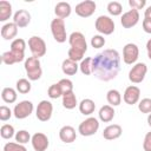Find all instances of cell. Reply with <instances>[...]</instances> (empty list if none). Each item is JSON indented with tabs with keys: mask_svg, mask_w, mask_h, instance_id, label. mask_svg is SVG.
<instances>
[{
	"mask_svg": "<svg viewBox=\"0 0 151 151\" xmlns=\"http://www.w3.org/2000/svg\"><path fill=\"white\" fill-rule=\"evenodd\" d=\"M120 70V57L117 50L109 48L93 57V74L103 81H110L117 77Z\"/></svg>",
	"mask_w": 151,
	"mask_h": 151,
	"instance_id": "cell-1",
	"label": "cell"
},
{
	"mask_svg": "<svg viewBox=\"0 0 151 151\" xmlns=\"http://www.w3.org/2000/svg\"><path fill=\"white\" fill-rule=\"evenodd\" d=\"M68 42L71 46L68 50V53H67L68 59H71L76 63L79 60H83V57H84L85 52L87 51V42H86L84 34L80 32L71 33V35L68 38Z\"/></svg>",
	"mask_w": 151,
	"mask_h": 151,
	"instance_id": "cell-2",
	"label": "cell"
},
{
	"mask_svg": "<svg viewBox=\"0 0 151 151\" xmlns=\"http://www.w3.org/2000/svg\"><path fill=\"white\" fill-rule=\"evenodd\" d=\"M25 70H26L28 79L33 80V81L40 79V77L42 74L40 60L38 58H35V57H28L25 60Z\"/></svg>",
	"mask_w": 151,
	"mask_h": 151,
	"instance_id": "cell-3",
	"label": "cell"
},
{
	"mask_svg": "<svg viewBox=\"0 0 151 151\" xmlns=\"http://www.w3.org/2000/svg\"><path fill=\"white\" fill-rule=\"evenodd\" d=\"M51 32L57 42H65L66 41V27L64 19L55 18L51 21Z\"/></svg>",
	"mask_w": 151,
	"mask_h": 151,
	"instance_id": "cell-4",
	"label": "cell"
},
{
	"mask_svg": "<svg viewBox=\"0 0 151 151\" xmlns=\"http://www.w3.org/2000/svg\"><path fill=\"white\" fill-rule=\"evenodd\" d=\"M28 47L32 53V57H35L39 59L40 57H44L46 54V42L40 37H37V35L31 37L28 39Z\"/></svg>",
	"mask_w": 151,
	"mask_h": 151,
	"instance_id": "cell-5",
	"label": "cell"
},
{
	"mask_svg": "<svg viewBox=\"0 0 151 151\" xmlns=\"http://www.w3.org/2000/svg\"><path fill=\"white\" fill-rule=\"evenodd\" d=\"M99 129V122L97 118L94 117H88L87 119H85L84 122H81L79 124V127H78V132L84 136V137H88V136H92Z\"/></svg>",
	"mask_w": 151,
	"mask_h": 151,
	"instance_id": "cell-6",
	"label": "cell"
},
{
	"mask_svg": "<svg viewBox=\"0 0 151 151\" xmlns=\"http://www.w3.org/2000/svg\"><path fill=\"white\" fill-rule=\"evenodd\" d=\"M94 26H96V29L99 33L105 34V35H110L114 31V22L107 15H100V17H98L97 20H96Z\"/></svg>",
	"mask_w": 151,
	"mask_h": 151,
	"instance_id": "cell-7",
	"label": "cell"
},
{
	"mask_svg": "<svg viewBox=\"0 0 151 151\" xmlns=\"http://www.w3.org/2000/svg\"><path fill=\"white\" fill-rule=\"evenodd\" d=\"M147 72V66L144 63H137L129 72V80L133 84H139L144 80Z\"/></svg>",
	"mask_w": 151,
	"mask_h": 151,
	"instance_id": "cell-8",
	"label": "cell"
},
{
	"mask_svg": "<svg viewBox=\"0 0 151 151\" xmlns=\"http://www.w3.org/2000/svg\"><path fill=\"white\" fill-rule=\"evenodd\" d=\"M53 113V105L51 101L48 100H41L38 106H37V111H35V116L40 122H47L51 119Z\"/></svg>",
	"mask_w": 151,
	"mask_h": 151,
	"instance_id": "cell-9",
	"label": "cell"
},
{
	"mask_svg": "<svg viewBox=\"0 0 151 151\" xmlns=\"http://www.w3.org/2000/svg\"><path fill=\"white\" fill-rule=\"evenodd\" d=\"M139 55V48L136 44L129 42L123 48V60L127 65H132L137 61Z\"/></svg>",
	"mask_w": 151,
	"mask_h": 151,
	"instance_id": "cell-10",
	"label": "cell"
},
{
	"mask_svg": "<svg viewBox=\"0 0 151 151\" xmlns=\"http://www.w3.org/2000/svg\"><path fill=\"white\" fill-rule=\"evenodd\" d=\"M33 112V103L29 100H22L14 106L13 114L17 119H25Z\"/></svg>",
	"mask_w": 151,
	"mask_h": 151,
	"instance_id": "cell-11",
	"label": "cell"
},
{
	"mask_svg": "<svg viewBox=\"0 0 151 151\" xmlns=\"http://www.w3.org/2000/svg\"><path fill=\"white\" fill-rule=\"evenodd\" d=\"M76 13L81 18H88L91 17L96 11V2L92 0H85L79 2L76 6Z\"/></svg>",
	"mask_w": 151,
	"mask_h": 151,
	"instance_id": "cell-12",
	"label": "cell"
},
{
	"mask_svg": "<svg viewBox=\"0 0 151 151\" xmlns=\"http://www.w3.org/2000/svg\"><path fill=\"white\" fill-rule=\"evenodd\" d=\"M138 21H139V12L137 9H130L125 12L120 18V22L124 28H131L136 26Z\"/></svg>",
	"mask_w": 151,
	"mask_h": 151,
	"instance_id": "cell-13",
	"label": "cell"
},
{
	"mask_svg": "<svg viewBox=\"0 0 151 151\" xmlns=\"http://www.w3.org/2000/svg\"><path fill=\"white\" fill-rule=\"evenodd\" d=\"M32 146L34 149V151H46L48 147V138L46 134L41 133V132H37L32 136L31 139Z\"/></svg>",
	"mask_w": 151,
	"mask_h": 151,
	"instance_id": "cell-14",
	"label": "cell"
},
{
	"mask_svg": "<svg viewBox=\"0 0 151 151\" xmlns=\"http://www.w3.org/2000/svg\"><path fill=\"white\" fill-rule=\"evenodd\" d=\"M139 97H140V90L139 87L134 86V85H131V86H127L125 92H124V96H123V99L126 104L129 105H133V104H137L138 100H139Z\"/></svg>",
	"mask_w": 151,
	"mask_h": 151,
	"instance_id": "cell-15",
	"label": "cell"
},
{
	"mask_svg": "<svg viewBox=\"0 0 151 151\" xmlns=\"http://www.w3.org/2000/svg\"><path fill=\"white\" fill-rule=\"evenodd\" d=\"M13 22L19 27L24 28L31 22V14L26 9H18L13 15Z\"/></svg>",
	"mask_w": 151,
	"mask_h": 151,
	"instance_id": "cell-16",
	"label": "cell"
},
{
	"mask_svg": "<svg viewBox=\"0 0 151 151\" xmlns=\"http://www.w3.org/2000/svg\"><path fill=\"white\" fill-rule=\"evenodd\" d=\"M59 138L61 139V142H64L66 144L73 143L76 140V138H77L76 130L72 126H70V125H65L59 131Z\"/></svg>",
	"mask_w": 151,
	"mask_h": 151,
	"instance_id": "cell-17",
	"label": "cell"
},
{
	"mask_svg": "<svg viewBox=\"0 0 151 151\" xmlns=\"http://www.w3.org/2000/svg\"><path fill=\"white\" fill-rule=\"evenodd\" d=\"M122 126L118 125V124H112V125H109L107 127L104 129L103 131V137L107 140H113V139H117L122 136Z\"/></svg>",
	"mask_w": 151,
	"mask_h": 151,
	"instance_id": "cell-18",
	"label": "cell"
},
{
	"mask_svg": "<svg viewBox=\"0 0 151 151\" xmlns=\"http://www.w3.org/2000/svg\"><path fill=\"white\" fill-rule=\"evenodd\" d=\"M24 58H25V54H20V53L13 52V51L4 52L2 55H1V60L6 65H13V64L20 63V61L24 60Z\"/></svg>",
	"mask_w": 151,
	"mask_h": 151,
	"instance_id": "cell-19",
	"label": "cell"
},
{
	"mask_svg": "<svg viewBox=\"0 0 151 151\" xmlns=\"http://www.w3.org/2000/svg\"><path fill=\"white\" fill-rule=\"evenodd\" d=\"M18 28L19 27L14 22H7L1 27V37L5 40H11L17 35Z\"/></svg>",
	"mask_w": 151,
	"mask_h": 151,
	"instance_id": "cell-20",
	"label": "cell"
},
{
	"mask_svg": "<svg viewBox=\"0 0 151 151\" xmlns=\"http://www.w3.org/2000/svg\"><path fill=\"white\" fill-rule=\"evenodd\" d=\"M72 12V8L70 6L68 2H58L54 7V13L57 15V18H60V19H65L67 17H70Z\"/></svg>",
	"mask_w": 151,
	"mask_h": 151,
	"instance_id": "cell-21",
	"label": "cell"
},
{
	"mask_svg": "<svg viewBox=\"0 0 151 151\" xmlns=\"http://www.w3.org/2000/svg\"><path fill=\"white\" fill-rule=\"evenodd\" d=\"M114 110H113V106H111V105H104V106H101L100 107V110H99V119L101 120V122H104V123H109V122H111L112 119H113V117H114Z\"/></svg>",
	"mask_w": 151,
	"mask_h": 151,
	"instance_id": "cell-22",
	"label": "cell"
},
{
	"mask_svg": "<svg viewBox=\"0 0 151 151\" xmlns=\"http://www.w3.org/2000/svg\"><path fill=\"white\" fill-rule=\"evenodd\" d=\"M78 68H79V65L71 59H65L61 64V70L66 76H74Z\"/></svg>",
	"mask_w": 151,
	"mask_h": 151,
	"instance_id": "cell-23",
	"label": "cell"
},
{
	"mask_svg": "<svg viewBox=\"0 0 151 151\" xmlns=\"http://www.w3.org/2000/svg\"><path fill=\"white\" fill-rule=\"evenodd\" d=\"M94 109H96V104H94V101H93L92 99H90V98L83 99V100L80 101V104H79V111H80V113H83V114H85V116H88V114L93 113Z\"/></svg>",
	"mask_w": 151,
	"mask_h": 151,
	"instance_id": "cell-24",
	"label": "cell"
},
{
	"mask_svg": "<svg viewBox=\"0 0 151 151\" xmlns=\"http://www.w3.org/2000/svg\"><path fill=\"white\" fill-rule=\"evenodd\" d=\"M11 15H12V5L6 0H1L0 1V21L8 20Z\"/></svg>",
	"mask_w": 151,
	"mask_h": 151,
	"instance_id": "cell-25",
	"label": "cell"
},
{
	"mask_svg": "<svg viewBox=\"0 0 151 151\" xmlns=\"http://www.w3.org/2000/svg\"><path fill=\"white\" fill-rule=\"evenodd\" d=\"M77 97L74 94V92H68V93H65L63 94V106L67 110H72L77 106Z\"/></svg>",
	"mask_w": 151,
	"mask_h": 151,
	"instance_id": "cell-26",
	"label": "cell"
},
{
	"mask_svg": "<svg viewBox=\"0 0 151 151\" xmlns=\"http://www.w3.org/2000/svg\"><path fill=\"white\" fill-rule=\"evenodd\" d=\"M106 99H107V103L111 105V106H118L120 105L122 103V96L119 93L118 90H110L107 93H106Z\"/></svg>",
	"mask_w": 151,
	"mask_h": 151,
	"instance_id": "cell-27",
	"label": "cell"
},
{
	"mask_svg": "<svg viewBox=\"0 0 151 151\" xmlns=\"http://www.w3.org/2000/svg\"><path fill=\"white\" fill-rule=\"evenodd\" d=\"M79 68H80V72L85 76L93 73V58L87 57V58L83 59L80 65H79Z\"/></svg>",
	"mask_w": 151,
	"mask_h": 151,
	"instance_id": "cell-28",
	"label": "cell"
},
{
	"mask_svg": "<svg viewBox=\"0 0 151 151\" xmlns=\"http://www.w3.org/2000/svg\"><path fill=\"white\" fill-rule=\"evenodd\" d=\"M1 98L5 103L12 104L17 100V91L12 87H5L1 92Z\"/></svg>",
	"mask_w": 151,
	"mask_h": 151,
	"instance_id": "cell-29",
	"label": "cell"
},
{
	"mask_svg": "<svg viewBox=\"0 0 151 151\" xmlns=\"http://www.w3.org/2000/svg\"><path fill=\"white\" fill-rule=\"evenodd\" d=\"M25 48H26V42L24 39L21 38H17L12 41L11 44V51L20 53V54H25Z\"/></svg>",
	"mask_w": 151,
	"mask_h": 151,
	"instance_id": "cell-30",
	"label": "cell"
},
{
	"mask_svg": "<svg viewBox=\"0 0 151 151\" xmlns=\"http://www.w3.org/2000/svg\"><path fill=\"white\" fill-rule=\"evenodd\" d=\"M107 12L113 15V17H117V15H120L122 12H123V7H122V4L118 2V1H111L107 4Z\"/></svg>",
	"mask_w": 151,
	"mask_h": 151,
	"instance_id": "cell-31",
	"label": "cell"
},
{
	"mask_svg": "<svg viewBox=\"0 0 151 151\" xmlns=\"http://www.w3.org/2000/svg\"><path fill=\"white\" fill-rule=\"evenodd\" d=\"M31 87H32L31 86V83L27 79H25V78H21V79H19L17 81V91L19 93L26 94V93H28L31 91Z\"/></svg>",
	"mask_w": 151,
	"mask_h": 151,
	"instance_id": "cell-32",
	"label": "cell"
},
{
	"mask_svg": "<svg viewBox=\"0 0 151 151\" xmlns=\"http://www.w3.org/2000/svg\"><path fill=\"white\" fill-rule=\"evenodd\" d=\"M31 139H32V137H31L29 132L26 130H20L15 133V142H18L19 144H26Z\"/></svg>",
	"mask_w": 151,
	"mask_h": 151,
	"instance_id": "cell-33",
	"label": "cell"
},
{
	"mask_svg": "<svg viewBox=\"0 0 151 151\" xmlns=\"http://www.w3.org/2000/svg\"><path fill=\"white\" fill-rule=\"evenodd\" d=\"M47 94L52 99H57L59 97H63V91H61L59 84H52L47 90Z\"/></svg>",
	"mask_w": 151,
	"mask_h": 151,
	"instance_id": "cell-34",
	"label": "cell"
},
{
	"mask_svg": "<svg viewBox=\"0 0 151 151\" xmlns=\"http://www.w3.org/2000/svg\"><path fill=\"white\" fill-rule=\"evenodd\" d=\"M0 134L4 139H11L14 136V127L9 124H5L0 129Z\"/></svg>",
	"mask_w": 151,
	"mask_h": 151,
	"instance_id": "cell-35",
	"label": "cell"
},
{
	"mask_svg": "<svg viewBox=\"0 0 151 151\" xmlns=\"http://www.w3.org/2000/svg\"><path fill=\"white\" fill-rule=\"evenodd\" d=\"M59 86H60V88H61V91H63V94H65V93H68V92H72L73 91V83L70 80V79H66V78H64V79H61V80H59Z\"/></svg>",
	"mask_w": 151,
	"mask_h": 151,
	"instance_id": "cell-36",
	"label": "cell"
},
{
	"mask_svg": "<svg viewBox=\"0 0 151 151\" xmlns=\"http://www.w3.org/2000/svg\"><path fill=\"white\" fill-rule=\"evenodd\" d=\"M138 110L142 113H151V99L150 98L142 99L138 104Z\"/></svg>",
	"mask_w": 151,
	"mask_h": 151,
	"instance_id": "cell-37",
	"label": "cell"
},
{
	"mask_svg": "<svg viewBox=\"0 0 151 151\" xmlns=\"http://www.w3.org/2000/svg\"><path fill=\"white\" fill-rule=\"evenodd\" d=\"M4 151H27V149H26L22 144L9 142V143L5 144V146H4Z\"/></svg>",
	"mask_w": 151,
	"mask_h": 151,
	"instance_id": "cell-38",
	"label": "cell"
},
{
	"mask_svg": "<svg viewBox=\"0 0 151 151\" xmlns=\"http://www.w3.org/2000/svg\"><path fill=\"white\" fill-rule=\"evenodd\" d=\"M91 45L94 48H100V47H103L105 45V38L101 37V35H99V34L93 35L91 38Z\"/></svg>",
	"mask_w": 151,
	"mask_h": 151,
	"instance_id": "cell-39",
	"label": "cell"
},
{
	"mask_svg": "<svg viewBox=\"0 0 151 151\" xmlns=\"http://www.w3.org/2000/svg\"><path fill=\"white\" fill-rule=\"evenodd\" d=\"M11 117H12V111H11V109L7 107V106H5V105L0 106V120L6 122V120H8Z\"/></svg>",
	"mask_w": 151,
	"mask_h": 151,
	"instance_id": "cell-40",
	"label": "cell"
},
{
	"mask_svg": "<svg viewBox=\"0 0 151 151\" xmlns=\"http://www.w3.org/2000/svg\"><path fill=\"white\" fill-rule=\"evenodd\" d=\"M129 5L132 9H142L145 5H146V1L145 0H129Z\"/></svg>",
	"mask_w": 151,
	"mask_h": 151,
	"instance_id": "cell-41",
	"label": "cell"
},
{
	"mask_svg": "<svg viewBox=\"0 0 151 151\" xmlns=\"http://www.w3.org/2000/svg\"><path fill=\"white\" fill-rule=\"evenodd\" d=\"M143 149H144V151H151V131L147 132L144 137Z\"/></svg>",
	"mask_w": 151,
	"mask_h": 151,
	"instance_id": "cell-42",
	"label": "cell"
},
{
	"mask_svg": "<svg viewBox=\"0 0 151 151\" xmlns=\"http://www.w3.org/2000/svg\"><path fill=\"white\" fill-rule=\"evenodd\" d=\"M143 29L145 33L151 34V19H144L143 20Z\"/></svg>",
	"mask_w": 151,
	"mask_h": 151,
	"instance_id": "cell-43",
	"label": "cell"
},
{
	"mask_svg": "<svg viewBox=\"0 0 151 151\" xmlns=\"http://www.w3.org/2000/svg\"><path fill=\"white\" fill-rule=\"evenodd\" d=\"M146 51H147V57L151 60V39H149L146 42Z\"/></svg>",
	"mask_w": 151,
	"mask_h": 151,
	"instance_id": "cell-44",
	"label": "cell"
},
{
	"mask_svg": "<svg viewBox=\"0 0 151 151\" xmlns=\"http://www.w3.org/2000/svg\"><path fill=\"white\" fill-rule=\"evenodd\" d=\"M145 18L146 19H151V6H149L146 9H145Z\"/></svg>",
	"mask_w": 151,
	"mask_h": 151,
	"instance_id": "cell-45",
	"label": "cell"
},
{
	"mask_svg": "<svg viewBox=\"0 0 151 151\" xmlns=\"http://www.w3.org/2000/svg\"><path fill=\"white\" fill-rule=\"evenodd\" d=\"M147 124H149V126H151V113H149V117H147Z\"/></svg>",
	"mask_w": 151,
	"mask_h": 151,
	"instance_id": "cell-46",
	"label": "cell"
}]
</instances>
